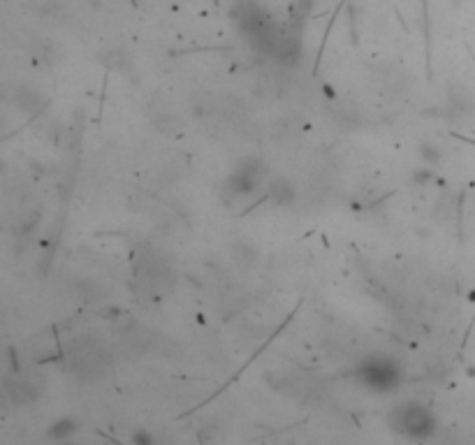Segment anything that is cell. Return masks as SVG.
Returning a JSON list of instances; mask_svg holds the SVG:
<instances>
[{"instance_id": "cell-5", "label": "cell", "mask_w": 475, "mask_h": 445, "mask_svg": "<svg viewBox=\"0 0 475 445\" xmlns=\"http://www.w3.org/2000/svg\"><path fill=\"white\" fill-rule=\"evenodd\" d=\"M432 148H434V146H422V155H425L427 160L436 162V160H439V153H436V151H432Z\"/></svg>"}, {"instance_id": "cell-3", "label": "cell", "mask_w": 475, "mask_h": 445, "mask_svg": "<svg viewBox=\"0 0 475 445\" xmlns=\"http://www.w3.org/2000/svg\"><path fill=\"white\" fill-rule=\"evenodd\" d=\"M74 432H77V422H74V420H58V422L51 425L49 436H51V439H56V441H63V439H68V436H72Z\"/></svg>"}, {"instance_id": "cell-2", "label": "cell", "mask_w": 475, "mask_h": 445, "mask_svg": "<svg viewBox=\"0 0 475 445\" xmlns=\"http://www.w3.org/2000/svg\"><path fill=\"white\" fill-rule=\"evenodd\" d=\"M360 376L369 388H374L378 392H388L395 390L399 383V369L390 362H369L367 367L360 369Z\"/></svg>"}, {"instance_id": "cell-4", "label": "cell", "mask_w": 475, "mask_h": 445, "mask_svg": "<svg viewBox=\"0 0 475 445\" xmlns=\"http://www.w3.org/2000/svg\"><path fill=\"white\" fill-rule=\"evenodd\" d=\"M132 445H153V436L146 432V429H137L132 434Z\"/></svg>"}, {"instance_id": "cell-1", "label": "cell", "mask_w": 475, "mask_h": 445, "mask_svg": "<svg viewBox=\"0 0 475 445\" xmlns=\"http://www.w3.org/2000/svg\"><path fill=\"white\" fill-rule=\"evenodd\" d=\"M392 420H395V429L411 436V439H429L436 427V420L434 415L429 413V408L415 402L399 406V411L395 413Z\"/></svg>"}]
</instances>
